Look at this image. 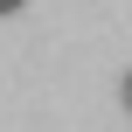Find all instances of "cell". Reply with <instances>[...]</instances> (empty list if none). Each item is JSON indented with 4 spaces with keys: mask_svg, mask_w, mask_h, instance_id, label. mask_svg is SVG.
Returning <instances> with one entry per match:
<instances>
[{
    "mask_svg": "<svg viewBox=\"0 0 132 132\" xmlns=\"http://www.w3.org/2000/svg\"><path fill=\"white\" fill-rule=\"evenodd\" d=\"M14 7H21V0H0V14H14Z\"/></svg>",
    "mask_w": 132,
    "mask_h": 132,
    "instance_id": "obj_2",
    "label": "cell"
},
{
    "mask_svg": "<svg viewBox=\"0 0 132 132\" xmlns=\"http://www.w3.org/2000/svg\"><path fill=\"white\" fill-rule=\"evenodd\" d=\"M118 97H125V111H132V70H125V84H118Z\"/></svg>",
    "mask_w": 132,
    "mask_h": 132,
    "instance_id": "obj_1",
    "label": "cell"
}]
</instances>
